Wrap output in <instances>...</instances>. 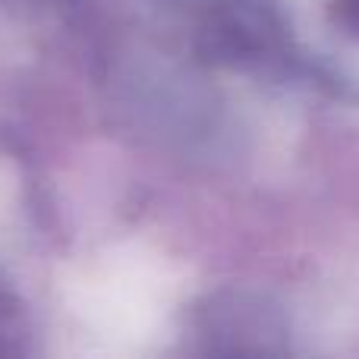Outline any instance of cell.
Masks as SVG:
<instances>
[{"label":"cell","mask_w":359,"mask_h":359,"mask_svg":"<svg viewBox=\"0 0 359 359\" xmlns=\"http://www.w3.org/2000/svg\"><path fill=\"white\" fill-rule=\"evenodd\" d=\"M211 50L227 60H249L274 48L278 16L262 0H227L211 19Z\"/></svg>","instance_id":"1"},{"label":"cell","mask_w":359,"mask_h":359,"mask_svg":"<svg viewBox=\"0 0 359 359\" xmlns=\"http://www.w3.org/2000/svg\"><path fill=\"white\" fill-rule=\"evenodd\" d=\"M334 16L347 32H356L359 35V0H337Z\"/></svg>","instance_id":"2"}]
</instances>
